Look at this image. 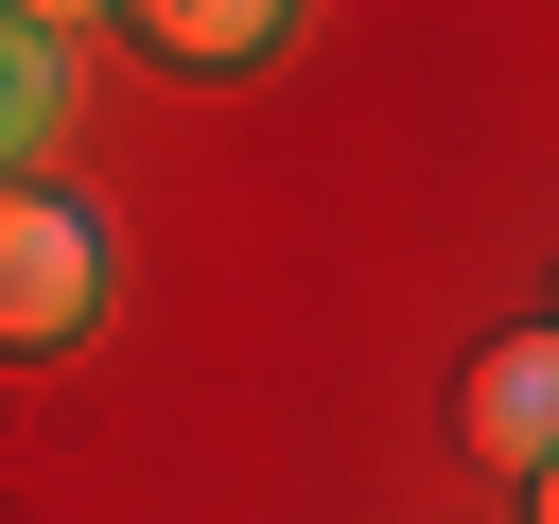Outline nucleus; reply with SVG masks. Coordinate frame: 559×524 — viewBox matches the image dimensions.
<instances>
[{
	"mask_svg": "<svg viewBox=\"0 0 559 524\" xmlns=\"http://www.w3.org/2000/svg\"><path fill=\"white\" fill-rule=\"evenodd\" d=\"M0 17H35V35H70V17H122V0H0Z\"/></svg>",
	"mask_w": 559,
	"mask_h": 524,
	"instance_id": "5",
	"label": "nucleus"
},
{
	"mask_svg": "<svg viewBox=\"0 0 559 524\" xmlns=\"http://www.w3.org/2000/svg\"><path fill=\"white\" fill-rule=\"evenodd\" d=\"M122 17H140L157 70H262V52L297 35V0H122Z\"/></svg>",
	"mask_w": 559,
	"mask_h": 524,
	"instance_id": "3",
	"label": "nucleus"
},
{
	"mask_svg": "<svg viewBox=\"0 0 559 524\" xmlns=\"http://www.w3.org/2000/svg\"><path fill=\"white\" fill-rule=\"evenodd\" d=\"M105 314V227L52 175H0V349H70Z\"/></svg>",
	"mask_w": 559,
	"mask_h": 524,
	"instance_id": "1",
	"label": "nucleus"
},
{
	"mask_svg": "<svg viewBox=\"0 0 559 524\" xmlns=\"http://www.w3.org/2000/svg\"><path fill=\"white\" fill-rule=\"evenodd\" d=\"M524 507H542V524H559V472H542V489H524Z\"/></svg>",
	"mask_w": 559,
	"mask_h": 524,
	"instance_id": "6",
	"label": "nucleus"
},
{
	"mask_svg": "<svg viewBox=\"0 0 559 524\" xmlns=\"http://www.w3.org/2000/svg\"><path fill=\"white\" fill-rule=\"evenodd\" d=\"M454 454L507 472V489L559 472V314H524V332H489V349L454 367Z\"/></svg>",
	"mask_w": 559,
	"mask_h": 524,
	"instance_id": "2",
	"label": "nucleus"
},
{
	"mask_svg": "<svg viewBox=\"0 0 559 524\" xmlns=\"http://www.w3.org/2000/svg\"><path fill=\"white\" fill-rule=\"evenodd\" d=\"M70 122V70H52V35L35 17H0V175H35V140Z\"/></svg>",
	"mask_w": 559,
	"mask_h": 524,
	"instance_id": "4",
	"label": "nucleus"
}]
</instances>
